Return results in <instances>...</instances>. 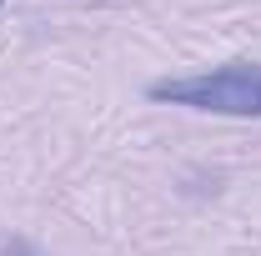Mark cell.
I'll use <instances>...</instances> for the list:
<instances>
[{
	"mask_svg": "<svg viewBox=\"0 0 261 256\" xmlns=\"http://www.w3.org/2000/svg\"><path fill=\"white\" fill-rule=\"evenodd\" d=\"M0 5H5V0H0Z\"/></svg>",
	"mask_w": 261,
	"mask_h": 256,
	"instance_id": "2",
	"label": "cell"
},
{
	"mask_svg": "<svg viewBox=\"0 0 261 256\" xmlns=\"http://www.w3.org/2000/svg\"><path fill=\"white\" fill-rule=\"evenodd\" d=\"M146 96L161 100V106L261 121V65L256 61H231V65H216V70H196V75H166V81L146 86Z\"/></svg>",
	"mask_w": 261,
	"mask_h": 256,
	"instance_id": "1",
	"label": "cell"
}]
</instances>
